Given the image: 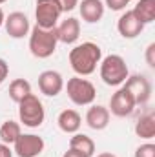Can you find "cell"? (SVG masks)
Segmentation results:
<instances>
[{
	"mask_svg": "<svg viewBox=\"0 0 155 157\" xmlns=\"http://www.w3.org/2000/svg\"><path fill=\"white\" fill-rule=\"evenodd\" d=\"M102 59V49L93 42H82L70 51V64L77 75H91Z\"/></svg>",
	"mask_w": 155,
	"mask_h": 157,
	"instance_id": "6da1fadb",
	"label": "cell"
},
{
	"mask_svg": "<svg viewBox=\"0 0 155 157\" xmlns=\"http://www.w3.org/2000/svg\"><path fill=\"white\" fill-rule=\"evenodd\" d=\"M57 31L55 28L53 29H42L39 26H35L31 29V35H29V51L33 57L37 59H47L55 53L57 49Z\"/></svg>",
	"mask_w": 155,
	"mask_h": 157,
	"instance_id": "7a4b0ae2",
	"label": "cell"
},
{
	"mask_svg": "<svg viewBox=\"0 0 155 157\" xmlns=\"http://www.w3.org/2000/svg\"><path fill=\"white\" fill-rule=\"evenodd\" d=\"M130 77L128 75V66L126 60L120 55H108L100 62V78L108 86H120L124 80Z\"/></svg>",
	"mask_w": 155,
	"mask_h": 157,
	"instance_id": "3957f363",
	"label": "cell"
},
{
	"mask_svg": "<svg viewBox=\"0 0 155 157\" xmlns=\"http://www.w3.org/2000/svg\"><path fill=\"white\" fill-rule=\"evenodd\" d=\"M18 117H20V122L28 128H39L44 122V119H46L44 106L37 95L29 93L26 99H22L18 102Z\"/></svg>",
	"mask_w": 155,
	"mask_h": 157,
	"instance_id": "277c9868",
	"label": "cell"
},
{
	"mask_svg": "<svg viewBox=\"0 0 155 157\" xmlns=\"http://www.w3.org/2000/svg\"><path fill=\"white\" fill-rule=\"evenodd\" d=\"M66 90H68V97H70L71 102L77 104V106H88V104H91V102L95 101V97H97L95 86H93L89 80L80 78V77L70 78Z\"/></svg>",
	"mask_w": 155,
	"mask_h": 157,
	"instance_id": "5b68a950",
	"label": "cell"
},
{
	"mask_svg": "<svg viewBox=\"0 0 155 157\" xmlns=\"http://www.w3.org/2000/svg\"><path fill=\"white\" fill-rule=\"evenodd\" d=\"M62 15L60 6L57 0H37V9H35V18L37 26L42 29H53L57 28L59 17Z\"/></svg>",
	"mask_w": 155,
	"mask_h": 157,
	"instance_id": "8992f818",
	"label": "cell"
},
{
	"mask_svg": "<svg viewBox=\"0 0 155 157\" xmlns=\"http://www.w3.org/2000/svg\"><path fill=\"white\" fill-rule=\"evenodd\" d=\"M133 97L135 104H146L152 97V84L144 75H131L124 80V86Z\"/></svg>",
	"mask_w": 155,
	"mask_h": 157,
	"instance_id": "52a82bcc",
	"label": "cell"
},
{
	"mask_svg": "<svg viewBox=\"0 0 155 157\" xmlns=\"http://www.w3.org/2000/svg\"><path fill=\"white\" fill-rule=\"evenodd\" d=\"M135 106L137 104H135L133 97L130 95V91L126 88L117 90L115 93L112 95V99H110V112L115 117H128V115H131Z\"/></svg>",
	"mask_w": 155,
	"mask_h": 157,
	"instance_id": "ba28073f",
	"label": "cell"
},
{
	"mask_svg": "<svg viewBox=\"0 0 155 157\" xmlns=\"http://www.w3.org/2000/svg\"><path fill=\"white\" fill-rule=\"evenodd\" d=\"M44 139L39 135H33V133H28V135H22L15 141V154L18 157H37L39 154H42L44 150Z\"/></svg>",
	"mask_w": 155,
	"mask_h": 157,
	"instance_id": "9c48e42d",
	"label": "cell"
},
{
	"mask_svg": "<svg viewBox=\"0 0 155 157\" xmlns=\"http://www.w3.org/2000/svg\"><path fill=\"white\" fill-rule=\"evenodd\" d=\"M39 88L40 91L47 97H57L62 88H64V80L62 75L59 71H53V70H46L39 75Z\"/></svg>",
	"mask_w": 155,
	"mask_h": 157,
	"instance_id": "30bf717a",
	"label": "cell"
},
{
	"mask_svg": "<svg viewBox=\"0 0 155 157\" xmlns=\"http://www.w3.org/2000/svg\"><path fill=\"white\" fill-rule=\"evenodd\" d=\"M4 24H6V31L11 39H24L29 33V20L20 11H15L9 17H6Z\"/></svg>",
	"mask_w": 155,
	"mask_h": 157,
	"instance_id": "8fae6325",
	"label": "cell"
},
{
	"mask_svg": "<svg viewBox=\"0 0 155 157\" xmlns=\"http://www.w3.org/2000/svg\"><path fill=\"white\" fill-rule=\"evenodd\" d=\"M117 29H119L120 37H124V39H135V37H139V35L142 33L144 24H142L131 11H126V13L119 18V22H117Z\"/></svg>",
	"mask_w": 155,
	"mask_h": 157,
	"instance_id": "7c38bea8",
	"label": "cell"
},
{
	"mask_svg": "<svg viewBox=\"0 0 155 157\" xmlns=\"http://www.w3.org/2000/svg\"><path fill=\"white\" fill-rule=\"evenodd\" d=\"M57 31V39L59 42H64V44H73L78 40V35H80V22L77 18H66L60 26L55 28Z\"/></svg>",
	"mask_w": 155,
	"mask_h": 157,
	"instance_id": "4fadbf2b",
	"label": "cell"
},
{
	"mask_svg": "<svg viewBox=\"0 0 155 157\" xmlns=\"http://www.w3.org/2000/svg\"><path fill=\"white\" fill-rule=\"evenodd\" d=\"M86 124L91 130H97V132L104 130L110 124V110L104 108V106H99V104L91 106L86 113Z\"/></svg>",
	"mask_w": 155,
	"mask_h": 157,
	"instance_id": "5bb4252c",
	"label": "cell"
},
{
	"mask_svg": "<svg viewBox=\"0 0 155 157\" xmlns=\"http://www.w3.org/2000/svg\"><path fill=\"white\" fill-rule=\"evenodd\" d=\"M78 9H80L82 20L88 24H95L104 17V4L100 0H82Z\"/></svg>",
	"mask_w": 155,
	"mask_h": 157,
	"instance_id": "9a60e30c",
	"label": "cell"
},
{
	"mask_svg": "<svg viewBox=\"0 0 155 157\" xmlns=\"http://www.w3.org/2000/svg\"><path fill=\"white\" fill-rule=\"evenodd\" d=\"M135 133H137V137L148 139V141L155 137V113L152 110H148L146 113H142L141 117L137 119Z\"/></svg>",
	"mask_w": 155,
	"mask_h": 157,
	"instance_id": "2e32d148",
	"label": "cell"
},
{
	"mask_svg": "<svg viewBox=\"0 0 155 157\" xmlns=\"http://www.w3.org/2000/svg\"><path fill=\"white\" fill-rule=\"evenodd\" d=\"M57 122H59V128L64 133H77L80 124H82V119L78 115V112H75V110H64V112H60Z\"/></svg>",
	"mask_w": 155,
	"mask_h": 157,
	"instance_id": "e0dca14e",
	"label": "cell"
},
{
	"mask_svg": "<svg viewBox=\"0 0 155 157\" xmlns=\"http://www.w3.org/2000/svg\"><path fill=\"white\" fill-rule=\"evenodd\" d=\"M144 26L155 20V0H139L131 11Z\"/></svg>",
	"mask_w": 155,
	"mask_h": 157,
	"instance_id": "ac0fdd59",
	"label": "cell"
},
{
	"mask_svg": "<svg viewBox=\"0 0 155 157\" xmlns=\"http://www.w3.org/2000/svg\"><path fill=\"white\" fill-rule=\"evenodd\" d=\"M70 148L84 154L86 157H91L95 154V143H93V139L88 137V135H84V133H75L70 139Z\"/></svg>",
	"mask_w": 155,
	"mask_h": 157,
	"instance_id": "d6986e66",
	"label": "cell"
},
{
	"mask_svg": "<svg viewBox=\"0 0 155 157\" xmlns=\"http://www.w3.org/2000/svg\"><path fill=\"white\" fill-rule=\"evenodd\" d=\"M31 93V84L26 80V78H15L11 84H9V97L13 102H20L22 99H26L28 95Z\"/></svg>",
	"mask_w": 155,
	"mask_h": 157,
	"instance_id": "ffe728a7",
	"label": "cell"
},
{
	"mask_svg": "<svg viewBox=\"0 0 155 157\" xmlns=\"http://www.w3.org/2000/svg\"><path fill=\"white\" fill-rule=\"evenodd\" d=\"M20 124L15 121H6L0 126V139L4 144H15V141L20 137Z\"/></svg>",
	"mask_w": 155,
	"mask_h": 157,
	"instance_id": "44dd1931",
	"label": "cell"
},
{
	"mask_svg": "<svg viewBox=\"0 0 155 157\" xmlns=\"http://www.w3.org/2000/svg\"><path fill=\"white\" fill-rule=\"evenodd\" d=\"M135 157H155V144H152V143L141 144L135 150Z\"/></svg>",
	"mask_w": 155,
	"mask_h": 157,
	"instance_id": "7402d4cb",
	"label": "cell"
},
{
	"mask_svg": "<svg viewBox=\"0 0 155 157\" xmlns=\"http://www.w3.org/2000/svg\"><path fill=\"white\" fill-rule=\"evenodd\" d=\"M144 59H146V64H148L150 68H155V42H152V44L146 48Z\"/></svg>",
	"mask_w": 155,
	"mask_h": 157,
	"instance_id": "603a6c76",
	"label": "cell"
},
{
	"mask_svg": "<svg viewBox=\"0 0 155 157\" xmlns=\"http://www.w3.org/2000/svg\"><path fill=\"white\" fill-rule=\"evenodd\" d=\"M59 6H60V11L62 13H68V11H73L78 6V0H57Z\"/></svg>",
	"mask_w": 155,
	"mask_h": 157,
	"instance_id": "cb8c5ba5",
	"label": "cell"
},
{
	"mask_svg": "<svg viewBox=\"0 0 155 157\" xmlns=\"http://www.w3.org/2000/svg\"><path fill=\"white\" fill-rule=\"evenodd\" d=\"M106 6L112 11H120V9H124L128 6V2L126 0H106Z\"/></svg>",
	"mask_w": 155,
	"mask_h": 157,
	"instance_id": "d4e9b609",
	"label": "cell"
},
{
	"mask_svg": "<svg viewBox=\"0 0 155 157\" xmlns=\"http://www.w3.org/2000/svg\"><path fill=\"white\" fill-rule=\"evenodd\" d=\"M7 75H9V64L4 59H0V84L7 78Z\"/></svg>",
	"mask_w": 155,
	"mask_h": 157,
	"instance_id": "484cf974",
	"label": "cell"
},
{
	"mask_svg": "<svg viewBox=\"0 0 155 157\" xmlns=\"http://www.w3.org/2000/svg\"><path fill=\"white\" fill-rule=\"evenodd\" d=\"M0 157H13V152L9 150V146L7 144H0Z\"/></svg>",
	"mask_w": 155,
	"mask_h": 157,
	"instance_id": "4316f807",
	"label": "cell"
},
{
	"mask_svg": "<svg viewBox=\"0 0 155 157\" xmlns=\"http://www.w3.org/2000/svg\"><path fill=\"white\" fill-rule=\"evenodd\" d=\"M62 157H86V155H84V154H80V152H77V150H71V148H70V150H68Z\"/></svg>",
	"mask_w": 155,
	"mask_h": 157,
	"instance_id": "83f0119b",
	"label": "cell"
},
{
	"mask_svg": "<svg viewBox=\"0 0 155 157\" xmlns=\"http://www.w3.org/2000/svg\"><path fill=\"white\" fill-rule=\"evenodd\" d=\"M97 157H117V155H113V154H110V152H104V154H99Z\"/></svg>",
	"mask_w": 155,
	"mask_h": 157,
	"instance_id": "f1b7e54d",
	"label": "cell"
},
{
	"mask_svg": "<svg viewBox=\"0 0 155 157\" xmlns=\"http://www.w3.org/2000/svg\"><path fill=\"white\" fill-rule=\"evenodd\" d=\"M4 20H6V17H4V11H2V7H0V26L4 24Z\"/></svg>",
	"mask_w": 155,
	"mask_h": 157,
	"instance_id": "f546056e",
	"label": "cell"
},
{
	"mask_svg": "<svg viewBox=\"0 0 155 157\" xmlns=\"http://www.w3.org/2000/svg\"><path fill=\"white\" fill-rule=\"evenodd\" d=\"M6 2H7V0H0V4H6Z\"/></svg>",
	"mask_w": 155,
	"mask_h": 157,
	"instance_id": "4dcf8cb0",
	"label": "cell"
},
{
	"mask_svg": "<svg viewBox=\"0 0 155 157\" xmlns=\"http://www.w3.org/2000/svg\"><path fill=\"white\" fill-rule=\"evenodd\" d=\"M126 2H128V4H130V2H131V0H126Z\"/></svg>",
	"mask_w": 155,
	"mask_h": 157,
	"instance_id": "1f68e13d",
	"label": "cell"
}]
</instances>
